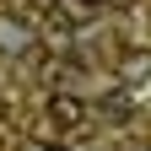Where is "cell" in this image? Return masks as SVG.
<instances>
[{
  "label": "cell",
  "mask_w": 151,
  "mask_h": 151,
  "mask_svg": "<svg viewBox=\"0 0 151 151\" xmlns=\"http://www.w3.org/2000/svg\"><path fill=\"white\" fill-rule=\"evenodd\" d=\"M49 119L60 124V129H70V124H81V119H86V108L76 103V97H65V92H60V97H49Z\"/></svg>",
  "instance_id": "cell-1"
},
{
  "label": "cell",
  "mask_w": 151,
  "mask_h": 151,
  "mask_svg": "<svg viewBox=\"0 0 151 151\" xmlns=\"http://www.w3.org/2000/svg\"><path fill=\"white\" fill-rule=\"evenodd\" d=\"M146 76H151V49L124 54V81H146Z\"/></svg>",
  "instance_id": "cell-2"
},
{
  "label": "cell",
  "mask_w": 151,
  "mask_h": 151,
  "mask_svg": "<svg viewBox=\"0 0 151 151\" xmlns=\"http://www.w3.org/2000/svg\"><path fill=\"white\" fill-rule=\"evenodd\" d=\"M0 43L6 49H27V27L16 22V16H0Z\"/></svg>",
  "instance_id": "cell-3"
},
{
  "label": "cell",
  "mask_w": 151,
  "mask_h": 151,
  "mask_svg": "<svg viewBox=\"0 0 151 151\" xmlns=\"http://www.w3.org/2000/svg\"><path fill=\"white\" fill-rule=\"evenodd\" d=\"M27 151H65V146H43V140H32V146H27Z\"/></svg>",
  "instance_id": "cell-4"
},
{
  "label": "cell",
  "mask_w": 151,
  "mask_h": 151,
  "mask_svg": "<svg viewBox=\"0 0 151 151\" xmlns=\"http://www.w3.org/2000/svg\"><path fill=\"white\" fill-rule=\"evenodd\" d=\"M70 6H97V0H70Z\"/></svg>",
  "instance_id": "cell-5"
}]
</instances>
